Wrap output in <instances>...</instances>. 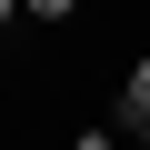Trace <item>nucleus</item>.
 Listing matches in <instances>:
<instances>
[{"mask_svg": "<svg viewBox=\"0 0 150 150\" xmlns=\"http://www.w3.org/2000/svg\"><path fill=\"white\" fill-rule=\"evenodd\" d=\"M110 120H120V130H140V120H150V50L120 70V100H110Z\"/></svg>", "mask_w": 150, "mask_h": 150, "instance_id": "nucleus-1", "label": "nucleus"}, {"mask_svg": "<svg viewBox=\"0 0 150 150\" xmlns=\"http://www.w3.org/2000/svg\"><path fill=\"white\" fill-rule=\"evenodd\" d=\"M80 0H20V20H70Z\"/></svg>", "mask_w": 150, "mask_h": 150, "instance_id": "nucleus-2", "label": "nucleus"}, {"mask_svg": "<svg viewBox=\"0 0 150 150\" xmlns=\"http://www.w3.org/2000/svg\"><path fill=\"white\" fill-rule=\"evenodd\" d=\"M140 140H150V120H140Z\"/></svg>", "mask_w": 150, "mask_h": 150, "instance_id": "nucleus-5", "label": "nucleus"}, {"mask_svg": "<svg viewBox=\"0 0 150 150\" xmlns=\"http://www.w3.org/2000/svg\"><path fill=\"white\" fill-rule=\"evenodd\" d=\"M70 150H110V120H80V130H70Z\"/></svg>", "mask_w": 150, "mask_h": 150, "instance_id": "nucleus-3", "label": "nucleus"}, {"mask_svg": "<svg viewBox=\"0 0 150 150\" xmlns=\"http://www.w3.org/2000/svg\"><path fill=\"white\" fill-rule=\"evenodd\" d=\"M10 20H20V0H0V30H10Z\"/></svg>", "mask_w": 150, "mask_h": 150, "instance_id": "nucleus-4", "label": "nucleus"}]
</instances>
